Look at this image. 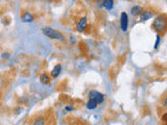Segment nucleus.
<instances>
[{
  "instance_id": "15",
  "label": "nucleus",
  "mask_w": 167,
  "mask_h": 125,
  "mask_svg": "<svg viewBox=\"0 0 167 125\" xmlns=\"http://www.w3.org/2000/svg\"><path fill=\"white\" fill-rule=\"evenodd\" d=\"M7 57H10V54H8V53H3L2 54V58H7Z\"/></svg>"
},
{
  "instance_id": "2",
  "label": "nucleus",
  "mask_w": 167,
  "mask_h": 125,
  "mask_svg": "<svg viewBox=\"0 0 167 125\" xmlns=\"http://www.w3.org/2000/svg\"><path fill=\"white\" fill-rule=\"evenodd\" d=\"M43 33L45 35H47L48 38L50 39H55V40H60V41H64V35L58 31V30L53 29V28H50V27H44L42 29Z\"/></svg>"
},
{
  "instance_id": "5",
  "label": "nucleus",
  "mask_w": 167,
  "mask_h": 125,
  "mask_svg": "<svg viewBox=\"0 0 167 125\" xmlns=\"http://www.w3.org/2000/svg\"><path fill=\"white\" fill-rule=\"evenodd\" d=\"M87 25H88V21L86 18H82V19L80 20V21L77 22V30L78 31H84V30L86 29V27H87Z\"/></svg>"
},
{
  "instance_id": "7",
  "label": "nucleus",
  "mask_w": 167,
  "mask_h": 125,
  "mask_svg": "<svg viewBox=\"0 0 167 125\" xmlns=\"http://www.w3.org/2000/svg\"><path fill=\"white\" fill-rule=\"evenodd\" d=\"M61 70H62V66H61V65H55V68L52 69V71H51V76H52V78H57V77H58L59 75H60Z\"/></svg>"
},
{
  "instance_id": "8",
  "label": "nucleus",
  "mask_w": 167,
  "mask_h": 125,
  "mask_svg": "<svg viewBox=\"0 0 167 125\" xmlns=\"http://www.w3.org/2000/svg\"><path fill=\"white\" fill-rule=\"evenodd\" d=\"M153 16V13L151 11H144L142 14L140 15V20L141 21H147L148 19H151Z\"/></svg>"
},
{
  "instance_id": "3",
  "label": "nucleus",
  "mask_w": 167,
  "mask_h": 125,
  "mask_svg": "<svg viewBox=\"0 0 167 125\" xmlns=\"http://www.w3.org/2000/svg\"><path fill=\"white\" fill-rule=\"evenodd\" d=\"M89 99H91V100H94L95 102H97V103H102V101H104V96L102 95V93L97 92V91H91L90 93H89Z\"/></svg>"
},
{
  "instance_id": "11",
  "label": "nucleus",
  "mask_w": 167,
  "mask_h": 125,
  "mask_svg": "<svg viewBox=\"0 0 167 125\" xmlns=\"http://www.w3.org/2000/svg\"><path fill=\"white\" fill-rule=\"evenodd\" d=\"M40 82L44 84H48L50 82V77L49 75H47V74L43 73L42 75H40Z\"/></svg>"
},
{
  "instance_id": "17",
  "label": "nucleus",
  "mask_w": 167,
  "mask_h": 125,
  "mask_svg": "<svg viewBox=\"0 0 167 125\" xmlns=\"http://www.w3.org/2000/svg\"><path fill=\"white\" fill-rule=\"evenodd\" d=\"M66 111H72V107H70V106H67V107H66Z\"/></svg>"
},
{
  "instance_id": "14",
  "label": "nucleus",
  "mask_w": 167,
  "mask_h": 125,
  "mask_svg": "<svg viewBox=\"0 0 167 125\" xmlns=\"http://www.w3.org/2000/svg\"><path fill=\"white\" fill-rule=\"evenodd\" d=\"M159 44H160V35H157L156 44H155V49H158V47H159Z\"/></svg>"
},
{
  "instance_id": "16",
  "label": "nucleus",
  "mask_w": 167,
  "mask_h": 125,
  "mask_svg": "<svg viewBox=\"0 0 167 125\" xmlns=\"http://www.w3.org/2000/svg\"><path fill=\"white\" fill-rule=\"evenodd\" d=\"M163 103H164V105H165V106H167V97L164 99V102H163Z\"/></svg>"
},
{
  "instance_id": "4",
  "label": "nucleus",
  "mask_w": 167,
  "mask_h": 125,
  "mask_svg": "<svg viewBox=\"0 0 167 125\" xmlns=\"http://www.w3.org/2000/svg\"><path fill=\"white\" fill-rule=\"evenodd\" d=\"M120 26H121V30H122V31H126V30H127V26H129V17H127L126 13H121Z\"/></svg>"
},
{
  "instance_id": "13",
  "label": "nucleus",
  "mask_w": 167,
  "mask_h": 125,
  "mask_svg": "<svg viewBox=\"0 0 167 125\" xmlns=\"http://www.w3.org/2000/svg\"><path fill=\"white\" fill-rule=\"evenodd\" d=\"M33 125H45V120H44V118H42V117L38 118Z\"/></svg>"
},
{
  "instance_id": "9",
  "label": "nucleus",
  "mask_w": 167,
  "mask_h": 125,
  "mask_svg": "<svg viewBox=\"0 0 167 125\" xmlns=\"http://www.w3.org/2000/svg\"><path fill=\"white\" fill-rule=\"evenodd\" d=\"M113 5H114V0H104L102 1V6L108 11L112 10Z\"/></svg>"
},
{
  "instance_id": "1",
  "label": "nucleus",
  "mask_w": 167,
  "mask_h": 125,
  "mask_svg": "<svg viewBox=\"0 0 167 125\" xmlns=\"http://www.w3.org/2000/svg\"><path fill=\"white\" fill-rule=\"evenodd\" d=\"M153 28L156 30L157 33H164L167 29V17L164 16V15L157 17L153 23Z\"/></svg>"
},
{
  "instance_id": "6",
  "label": "nucleus",
  "mask_w": 167,
  "mask_h": 125,
  "mask_svg": "<svg viewBox=\"0 0 167 125\" xmlns=\"http://www.w3.org/2000/svg\"><path fill=\"white\" fill-rule=\"evenodd\" d=\"M143 8L142 6H140V5H135L134 7H132L131 10V13L133 16H139V15H141L143 13Z\"/></svg>"
},
{
  "instance_id": "12",
  "label": "nucleus",
  "mask_w": 167,
  "mask_h": 125,
  "mask_svg": "<svg viewBox=\"0 0 167 125\" xmlns=\"http://www.w3.org/2000/svg\"><path fill=\"white\" fill-rule=\"evenodd\" d=\"M97 104H98L97 102H95L94 100H91V99H90V100L87 102V107L89 109H96Z\"/></svg>"
},
{
  "instance_id": "10",
  "label": "nucleus",
  "mask_w": 167,
  "mask_h": 125,
  "mask_svg": "<svg viewBox=\"0 0 167 125\" xmlns=\"http://www.w3.org/2000/svg\"><path fill=\"white\" fill-rule=\"evenodd\" d=\"M22 21L23 22H33V16L30 13H28V12H26V13H24V14L22 15Z\"/></svg>"
}]
</instances>
